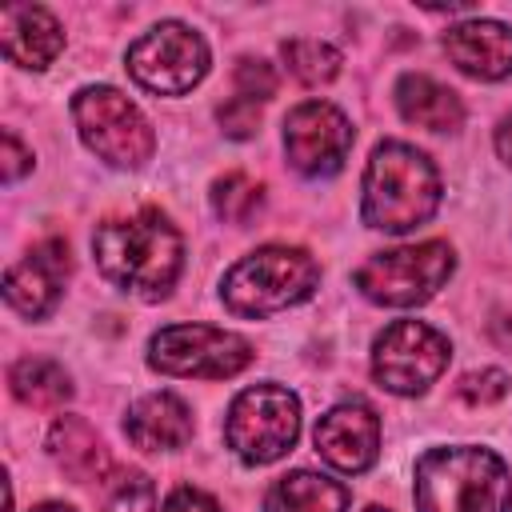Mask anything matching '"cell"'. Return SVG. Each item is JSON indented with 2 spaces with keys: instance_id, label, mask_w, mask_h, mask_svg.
Listing matches in <instances>:
<instances>
[{
  "instance_id": "8992f818",
  "label": "cell",
  "mask_w": 512,
  "mask_h": 512,
  "mask_svg": "<svg viewBox=\"0 0 512 512\" xmlns=\"http://www.w3.org/2000/svg\"><path fill=\"white\" fill-rule=\"evenodd\" d=\"M72 124L88 152L112 168H144L156 152L148 116L112 84H88L72 96Z\"/></svg>"
},
{
  "instance_id": "4fadbf2b",
  "label": "cell",
  "mask_w": 512,
  "mask_h": 512,
  "mask_svg": "<svg viewBox=\"0 0 512 512\" xmlns=\"http://www.w3.org/2000/svg\"><path fill=\"white\" fill-rule=\"evenodd\" d=\"M68 244L64 240H40L24 260H16L4 272V300L24 320H40L60 304L64 280H68Z\"/></svg>"
},
{
  "instance_id": "3957f363",
  "label": "cell",
  "mask_w": 512,
  "mask_h": 512,
  "mask_svg": "<svg viewBox=\"0 0 512 512\" xmlns=\"http://www.w3.org/2000/svg\"><path fill=\"white\" fill-rule=\"evenodd\" d=\"M416 512H512V472L480 444L428 448L416 460Z\"/></svg>"
},
{
  "instance_id": "e0dca14e",
  "label": "cell",
  "mask_w": 512,
  "mask_h": 512,
  "mask_svg": "<svg viewBox=\"0 0 512 512\" xmlns=\"http://www.w3.org/2000/svg\"><path fill=\"white\" fill-rule=\"evenodd\" d=\"M48 456L56 460V468L80 484L88 480H104L112 460H108V448L104 440L96 436V428L84 420V416H56L52 428H48Z\"/></svg>"
},
{
  "instance_id": "9c48e42d",
  "label": "cell",
  "mask_w": 512,
  "mask_h": 512,
  "mask_svg": "<svg viewBox=\"0 0 512 512\" xmlns=\"http://www.w3.org/2000/svg\"><path fill=\"white\" fill-rule=\"evenodd\" d=\"M208 64H212V52H208L204 36L180 20H160L140 40H132L128 56H124L128 76L156 96L192 92L208 76Z\"/></svg>"
},
{
  "instance_id": "52a82bcc",
  "label": "cell",
  "mask_w": 512,
  "mask_h": 512,
  "mask_svg": "<svg viewBox=\"0 0 512 512\" xmlns=\"http://www.w3.org/2000/svg\"><path fill=\"white\" fill-rule=\"evenodd\" d=\"M300 440V400L284 384H252L236 392L224 416V444L236 460L260 468L288 456Z\"/></svg>"
},
{
  "instance_id": "ba28073f",
  "label": "cell",
  "mask_w": 512,
  "mask_h": 512,
  "mask_svg": "<svg viewBox=\"0 0 512 512\" xmlns=\"http://www.w3.org/2000/svg\"><path fill=\"white\" fill-rule=\"evenodd\" d=\"M252 344L232 328L168 324L148 340V368L184 380H228L252 364Z\"/></svg>"
},
{
  "instance_id": "44dd1931",
  "label": "cell",
  "mask_w": 512,
  "mask_h": 512,
  "mask_svg": "<svg viewBox=\"0 0 512 512\" xmlns=\"http://www.w3.org/2000/svg\"><path fill=\"white\" fill-rule=\"evenodd\" d=\"M280 60L284 68L304 84V88H320V84H332L340 76V52L324 40H312V36H292L280 44Z\"/></svg>"
},
{
  "instance_id": "9a60e30c",
  "label": "cell",
  "mask_w": 512,
  "mask_h": 512,
  "mask_svg": "<svg viewBox=\"0 0 512 512\" xmlns=\"http://www.w3.org/2000/svg\"><path fill=\"white\" fill-rule=\"evenodd\" d=\"M0 36H4V56L28 72H44L64 52L60 20L40 4H8L0 12Z\"/></svg>"
},
{
  "instance_id": "ffe728a7",
  "label": "cell",
  "mask_w": 512,
  "mask_h": 512,
  "mask_svg": "<svg viewBox=\"0 0 512 512\" xmlns=\"http://www.w3.org/2000/svg\"><path fill=\"white\" fill-rule=\"evenodd\" d=\"M8 384L12 396L28 408H60L64 400H72V376L44 356H24L8 368Z\"/></svg>"
},
{
  "instance_id": "7402d4cb",
  "label": "cell",
  "mask_w": 512,
  "mask_h": 512,
  "mask_svg": "<svg viewBox=\"0 0 512 512\" xmlns=\"http://www.w3.org/2000/svg\"><path fill=\"white\" fill-rule=\"evenodd\" d=\"M212 212L224 224H248L264 208V184H256L248 172H224L212 180Z\"/></svg>"
},
{
  "instance_id": "ac0fdd59",
  "label": "cell",
  "mask_w": 512,
  "mask_h": 512,
  "mask_svg": "<svg viewBox=\"0 0 512 512\" xmlns=\"http://www.w3.org/2000/svg\"><path fill=\"white\" fill-rule=\"evenodd\" d=\"M392 96H396L400 116H404L408 124H416V128H428V132H456V128L464 124V100H460L448 84H440V80H432V76H424V72H404V76L396 80Z\"/></svg>"
},
{
  "instance_id": "83f0119b",
  "label": "cell",
  "mask_w": 512,
  "mask_h": 512,
  "mask_svg": "<svg viewBox=\"0 0 512 512\" xmlns=\"http://www.w3.org/2000/svg\"><path fill=\"white\" fill-rule=\"evenodd\" d=\"M24 172H32V152L20 144V136L8 128L4 132V184H16Z\"/></svg>"
},
{
  "instance_id": "7c38bea8",
  "label": "cell",
  "mask_w": 512,
  "mask_h": 512,
  "mask_svg": "<svg viewBox=\"0 0 512 512\" xmlns=\"http://www.w3.org/2000/svg\"><path fill=\"white\" fill-rule=\"evenodd\" d=\"M312 444L328 468L344 476H360L380 456V416L364 400H344L316 420Z\"/></svg>"
},
{
  "instance_id": "5bb4252c",
  "label": "cell",
  "mask_w": 512,
  "mask_h": 512,
  "mask_svg": "<svg viewBox=\"0 0 512 512\" xmlns=\"http://www.w3.org/2000/svg\"><path fill=\"white\" fill-rule=\"evenodd\" d=\"M448 60L472 80H504L512 76V24L472 16L444 32Z\"/></svg>"
},
{
  "instance_id": "277c9868",
  "label": "cell",
  "mask_w": 512,
  "mask_h": 512,
  "mask_svg": "<svg viewBox=\"0 0 512 512\" xmlns=\"http://www.w3.org/2000/svg\"><path fill=\"white\" fill-rule=\"evenodd\" d=\"M320 288V264L312 252L296 244H264L248 256H240L224 280H220V300L232 316L244 320H264L272 312L304 304Z\"/></svg>"
},
{
  "instance_id": "6da1fadb",
  "label": "cell",
  "mask_w": 512,
  "mask_h": 512,
  "mask_svg": "<svg viewBox=\"0 0 512 512\" xmlns=\"http://www.w3.org/2000/svg\"><path fill=\"white\" fill-rule=\"evenodd\" d=\"M92 256L100 276L140 300H164L184 268V236L160 208L108 216L92 232Z\"/></svg>"
},
{
  "instance_id": "4316f807",
  "label": "cell",
  "mask_w": 512,
  "mask_h": 512,
  "mask_svg": "<svg viewBox=\"0 0 512 512\" xmlns=\"http://www.w3.org/2000/svg\"><path fill=\"white\" fill-rule=\"evenodd\" d=\"M160 512H220V504L204 492V488H192V484H180L164 496Z\"/></svg>"
},
{
  "instance_id": "d4e9b609",
  "label": "cell",
  "mask_w": 512,
  "mask_h": 512,
  "mask_svg": "<svg viewBox=\"0 0 512 512\" xmlns=\"http://www.w3.org/2000/svg\"><path fill=\"white\" fill-rule=\"evenodd\" d=\"M504 392H508V372H500V368L468 372L456 384V396L464 404H496V400H504Z\"/></svg>"
},
{
  "instance_id": "4dcf8cb0",
  "label": "cell",
  "mask_w": 512,
  "mask_h": 512,
  "mask_svg": "<svg viewBox=\"0 0 512 512\" xmlns=\"http://www.w3.org/2000/svg\"><path fill=\"white\" fill-rule=\"evenodd\" d=\"M364 512H388V508H380V504H368V508H364Z\"/></svg>"
},
{
  "instance_id": "8fae6325",
  "label": "cell",
  "mask_w": 512,
  "mask_h": 512,
  "mask_svg": "<svg viewBox=\"0 0 512 512\" xmlns=\"http://www.w3.org/2000/svg\"><path fill=\"white\" fill-rule=\"evenodd\" d=\"M352 140V120L328 100H304L284 116V152L300 176H336L348 160Z\"/></svg>"
},
{
  "instance_id": "7a4b0ae2",
  "label": "cell",
  "mask_w": 512,
  "mask_h": 512,
  "mask_svg": "<svg viewBox=\"0 0 512 512\" xmlns=\"http://www.w3.org/2000/svg\"><path fill=\"white\" fill-rule=\"evenodd\" d=\"M440 196V172L420 148L404 140H384L372 148L360 180V216L368 228L404 236L436 216Z\"/></svg>"
},
{
  "instance_id": "2e32d148",
  "label": "cell",
  "mask_w": 512,
  "mask_h": 512,
  "mask_svg": "<svg viewBox=\"0 0 512 512\" xmlns=\"http://www.w3.org/2000/svg\"><path fill=\"white\" fill-rule=\"evenodd\" d=\"M192 408L176 392H148L124 412V436L144 452H176L192 440Z\"/></svg>"
},
{
  "instance_id": "603a6c76",
  "label": "cell",
  "mask_w": 512,
  "mask_h": 512,
  "mask_svg": "<svg viewBox=\"0 0 512 512\" xmlns=\"http://www.w3.org/2000/svg\"><path fill=\"white\" fill-rule=\"evenodd\" d=\"M156 508V488L144 472H124L104 500V512H152Z\"/></svg>"
},
{
  "instance_id": "cb8c5ba5",
  "label": "cell",
  "mask_w": 512,
  "mask_h": 512,
  "mask_svg": "<svg viewBox=\"0 0 512 512\" xmlns=\"http://www.w3.org/2000/svg\"><path fill=\"white\" fill-rule=\"evenodd\" d=\"M232 84H236V96L256 100V104H264V100L276 96V72H272V64L252 60V56H240V60H236Z\"/></svg>"
},
{
  "instance_id": "d6986e66",
  "label": "cell",
  "mask_w": 512,
  "mask_h": 512,
  "mask_svg": "<svg viewBox=\"0 0 512 512\" xmlns=\"http://www.w3.org/2000/svg\"><path fill=\"white\" fill-rule=\"evenodd\" d=\"M264 512H348V488L324 472L296 468L264 492Z\"/></svg>"
},
{
  "instance_id": "f546056e",
  "label": "cell",
  "mask_w": 512,
  "mask_h": 512,
  "mask_svg": "<svg viewBox=\"0 0 512 512\" xmlns=\"http://www.w3.org/2000/svg\"><path fill=\"white\" fill-rule=\"evenodd\" d=\"M32 512H76L72 504H60V500H44V504H36Z\"/></svg>"
},
{
  "instance_id": "5b68a950",
  "label": "cell",
  "mask_w": 512,
  "mask_h": 512,
  "mask_svg": "<svg viewBox=\"0 0 512 512\" xmlns=\"http://www.w3.org/2000/svg\"><path fill=\"white\" fill-rule=\"evenodd\" d=\"M456 272V252L448 240H424L404 248L372 252L356 268V288L380 308H416L428 304Z\"/></svg>"
},
{
  "instance_id": "f1b7e54d",
  "label": "cell",
  "mask_w": 512,
  "mask_h": 512,
  "mask_svg": "<svg viewBox=\"0 0 512 512\" xmlns=\"http://www.w3.org/2000/svg\"><path fill=\"white\" fill-rule=\"evenodd\" d=\"M496 152H500V160L512 168V112L496 124Z\"/></svg>"
},
{
  "instance_id": "30bf717a",
  "label": "cell",
  "mask_w": 512,
  "mask_h": 512,
  "mask_svg": "<svg viewBox=\"0 0 512 512\" xmlns=\"http://www.w3.org/2000/svg\"><path fill=\"white\" fill-rule=\"evenodd\" d=\"M452 360V344L424 320H392L372 340V380L392 396L428 392Z\"/></svg>"
},
{
  "instance_id": "484cf974",
  "label": "cell",
  "mask_w": 512,
  "mask_h": 512,
  "mask_svg": "<svg viewBox=\"0 0 512 512\" xmlns=\"http://www.w3.org/2000/svg\"><path fill=\"white\" fill-rule=\"evenodd\" d=\"M216 120H220L224 136H232V140H252V136L260 132V104H256V100H244V96H232V100L216 112Z\"/></svg>"
}]
</instances>
